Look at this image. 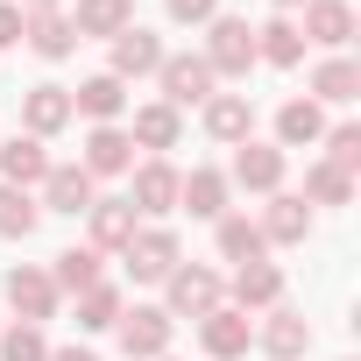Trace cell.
Wrapping results in <instances>:
<instances>
[{
    "label": "cell",
    "instance_id": "obj_1",
    "mask_svg": "<svg viewBox=\"0 0 361 361\" xmlns=\"http://www.w3.org/2000/svg\"><path fill=\"white\" fill-rule=\"evenodd\" d=\"M114 326H121V354H128V361H163V354H170V333H177V319H170L163 305H135V312H121Z\"/></svg>",
    "mask_w": 361,
    "mask_h": 361
},
{
    "label": "cell",
    "instance_id": "obj_2",
    "mask_svg": "<svg viewBox=\"0 0 361 361\" xmlns=\"http://www.w3.org/2000/svg\"><path fill=\"white\" fill-rule=\"evenodd\" d=\"M163 283H170V305H163L170 319H206V312H220V298H227V283H220L213 269H199V262H177Z\"/></svg>",
    "mask_w": 361,
    "mask_h": 361
},
{
    "label": "cell",
    "instance_id": "obj_3",
    "mask_svg": "<svg viewBox=\"0 0 361 361\" xmlns=\"http://www.w3.org/2000/svg\"><path fill=\"white\" fill-rule=\"evenodd\" d=\"M206 64H213V78H248V64H255V29H248L241 15H213Z\"/></svg>",
    "mask_w": 361,
    "mask_h": 361
},
{
    "label": "cell",
    "instance_id": "obj_4",
    "mask_svg": "<svg viewBox=\"0 0 361 361\" xmlns=\"http://www.w3.org/2000/svg\"><path fill=\"white\" fill-rule=\"evenodd\" d=\"M121 255H128V276H135V283H163L177 262H185V248H177L170 227H135V241H128Z\"/></svg>",
    "mask_w": 361,
    "mask_h": 361
},
{
    "label": "cell",
    "instance_id": "obj_5",
    "mask_svg": "<svg viewBox=\"0 0 361 361\" xmlns=\"http://www.w3.org/2000/svg\"><path fill=\"white\" fill-rule=\"evenodd\" d=\"M156 78H163V106H177V114L213 99V64L206 57H163Z\"/></svg>",
    "mask_w": 361,
    "mask_h": 361
},
{
    "label": "cell",
    "instance_id": "obj_6",
    "mask_svg": "<svg viewBox=\"0 0 361 361\" xmlns=\"http://www.w3.org/2000/svg\"><path fill=\"white\" fill-rule=\"evenodd\" d=\"M57 298H64V290L50 283V269H29V262H22V269H8V305L22 312V326L57 319Z\"/></svg>",
    "mask_w": 361,
    "mask_h": 361
},
{
    "label": "cell",
    "instance_id": "obj_7",
    "mask_svg": "<svg viewBox=\"0 0 361 361\" xmlns=\"http://www.w3.org/2000/svg\"><path fill=\"white\" fill-rule=\"evenodd\" d=\"M78 170H85V177H121V170H135V142H128V128H121V121H114V128H92Z\"/></svg>",
    "mask_w": 361,
    "mask_h": 361
},
{
    "label": "cell",
    "instance_id": "obj_8",
    "mask_svg": "<svg viewBox=\"0 0 361 361\" xmlns=\"http://www.w3.org/2000/svg\"><path fill=\"white\" fill-rule=\"evenodd\" d=\"M276 298H283V269H276L269 255L234 262V312H269Z\"/></svg>",
    "mask_w": 361,
    "mask_h": 361
},
{
    "label": "cell",
    "instance_id": "obj_9",
    "mask_svg": "<svg viewBox=\"0 0 361 361\" xmlns=\"http://www.w3.org/2000/svg\"><path fill=\"white\" fill-rule=\"evenodd\" d=\"M92 199H99V192H92V177H85L78 163H50V177H43V199H36V206H43V213H71V220H78Z\"/></svg>",
    "mask_w": 361,
    "mask_h": 361
},
{
    "label": "cell",
    "instance_id": "obj_10",
    "mask_svg": "<svg viewBox=\"0 0 361 361\" xmlns=\"http://www.w3.org/2000/svg\"><path fill=\"white\" fill-rule=\"evenodd\" d=\"M22 121H29L36 142L64 135V128H71V92H64V85H29V92H22Z\"/></svg>",
    "mask_w": 361,
    "mask_h": 361
},
{
    "label": "cell",
    "instance_id": "obj_11",
    "mask_svg": "<svg viewBox=\"0 0 361 361\" xmlns=\"http://www.w3.org/2000/svg\"><path fill=\"white\" fill-rule=\"evenodd\" d=\"M199 340H206V354H213V361H234V354H248L255 326H248V312L220 305V312H206V319H199Z\"/></svg>",
    "mask_w": 361,
    "mask_h": 361
},
{
    "label": "cell",
    "instance_id": "obj_12",
    "mask_svg": "<svg viewBox=\"0 0 361 361\" xmlns=\"http://www.w3.org/2000/svg\"><path fill=\"white\" fill-rule=\"evenodd\" d=\"M163 57H170V50H163V36H149V29H121V36H114V78H121V85H128V78H149Z\"/></svg>",
    "mask_w": 361,
    "mask_h": 361
},
{
    "label": "cell",
    "instance_id": "obj_13",
    "mask_svg": "<svg viewBox=\"0 0 361 361\" xmlns=\"http://www.w3.org/2000/svg\"><path fill=\"white\" fill-rule=\"evenodd\" d=\"M128 142H135V149H177V142H185V114L163 106V99H149V106H135Z\"/></svg>",
    "mask_w": 361,
    "mask_h": 361
},
{
    "label": "cell",
    "instance_id": "obj_14",
    "mask_svg": "<svg viewBox=\"0 0 361 361\" xmlns=\"http://www.w3.org/2000/svg\"><path fill=\"white\" fill-rule=\"evenodd\" d=\"M43 177H50V156H43V142H36V135H15L8 149H0V185L29 192V185H43Z\"/></svg>",
    "mask_w": 361,
    "mask_h": 361
},
{
    "label": "cell",
    "instance_id": "obj_15",
    "mask_svg": "<svg viewBox=\"0 0 361 361\" xmlns=\"http://www.w3.org/2000/svg\"><path fill=\"white\" fill-rule=\"evenodd\" d=\"M121 106H128V85H121L114 71H99V78H85V85L71 92V114H85V121H99V128H114Z\"/></svg>",
    "mask_w": 361,
    "mask_h": 361
},
{
    "label": "cell",
    "instance_id": "obj_16",
    "mask_svg": "<svg viewBox=\"0 0 361 361\" xmlns=\"http://www.w3.org/2000/svg\"><path fill=\"white\" fill-rule=\"evenodd\" d=\"M305 234H312V206L290 199V192H276L269 213H262V241H269V248H298Z\"/></svg>",
    "mask_w": 361,
    "mask_h": 361
},
{
    "label": "cell",
    "instance_id": "obj_17",
    "mask_svg": "<svg viewBox=\"0 0 361 361\" xmlns=\"http://www.w3.org/2000/svg\"><path fill=\"white\" fill-rule=\"evenodd\" d=\"M262 347H269V361H298V354L312 347V326H305V312H290V305H269V319H262Z\"/></svg>",
    "mask_w": 361,
    "mask_h": 361
},
{
    "label": "cell",
    "instance_id": "obj_18",
    "mask_svg": "<svg viewBox=\"0 0 361 361\" xmlns=\"http://www.w3.org/2000/svg\"><path fill=\"white\" fill-rule=\"evenodd\" d=\"M234 185H248V192H276V185H283V149H269V142H241V149H234Z\"/></svg>",
    "mask_w": 361,
    "mask_h": 361
},
{
    "label": "cell",
    "instance_id": "obj_19",
    "mask_svg": "<svg viewBox=\"0 0 361 361\" xmlns=\"http://www.w3.org/2000/svg\"><path fill=\"white\" fill-rule=\"evenodd\" d=\"M128 206H135V213H177V170H170L163 156L135 170V192H128Z\"/></svg>",
    "mask_w": 361,
    "mask_h": 361
},
{
    "label": "cell",
    "instance_id": "obj_20",
    "mask_svg": "<svg viewBox=\"0 0 361 361\" xmlns=\"http://www.w3.org/2000/svg\"><path fill=\"white\" fill-rule=\"evenodd\" d=\"M298 36L340 50V43L354 36V8H347V0H305V29H298Z\"/></svg>",
    "mask_w": 361,
    "mask_h": 361
},
{
    "label": "cell",
    "instance_id": "obj_21",
    "mask_svg": "<svg viewBox=\"0 0 361 361\" xmlns=\"http://www.w3.org/2000/svg\"><path fill=\"white\" fill-rule=\"evenodd\" d=\"M85 220H92V248H99V255L135 241V206H128V199H92Z\"/></svg>",
    "mask_w": 361,
    "mask_h": 361
},
{
    "label": "cell",
    "instance_id": "obj_22",
    "mask_svg": "<svg viewBox=\"0 0 361 361\" xmlns=\"http://www.w3.org/2000/svg\"><path fill=\"white\" fill-rule=\"evenodd\" d=\"M71 29H78V43L85 36H121V29H135V0H78V15H71Z\"/></svg>",
    "mask_w": 361,
    "mask_h": 361
},
{
    "label": "cell",
    "instance_id": "obj_23",
    "mask_svg": "<svg viewBox=\"0 0 361 361\" xmlns=\"http://www.w3.org/2000/svg\"><path fill=\"white\" fill-rule=\"evenodd\" d=\"M22 43H29L36 57H50V64H64V57L78 50V29H71V15H29V29H22Z\"/></svg>",
    "mask_w": 361,
    "mask_h": 361
},
{
    "label": "cell",
    "instance_id": "obj_24",
    "mask_svg": "<svg viewBox=\"0 0 361 361\" xmlns=\"http://www.w3.org/2000/svg\"><path fill=\"white\" fill-rule=\"evenodd\" d=\"M248 121H255L248 92H213L206 99V135L213 142H248Z\"/></svg>",
    "mask_w": 361,
    "mask_h": 361
},
{
    "label": "cell",
    "instance_id": "obj_25",
    "mask_svg": "<svg viewBox=\"0 0 361 361\" xmlns=\"http://www.w3.org/2000/svg\"><path fill=\"white\" fill-rule=\"evenodd\" d=\"M177 206H192L199 220H220V213H227V177H220V170H192V177H177Z\"/></svg>",
    "mask_w": 361,
    "mask_h": 361
},
{
    "label": "cell",
    "instance_id": "obj_26",
    "mask_svg": "<svg viewBox=\"0 0 361 361\" xmlns=\"http://www.w3.org/2000/svg\"><path fill=\"white\" fill-rule=\"evenodd\" d=\"M255 57H262V64H276V71H290V64L305 57V36H298V22H290V15L262 22V29H255Z\"/></svg>",
    "mask_w": 361,
    "mask_h": 361
},
{
    "label": "cell",
    "instance_id": "obj_27",
    "mask_svg": "<svg viewBox=\"0 0 361 361\" xmlns=\"http://www.w3.org/2000/svg\"><path fill=\"white\" fill-rule=\"evenodd\" d=\"M319 135H326L319 99H283V106H276V142H283V149H305V142H319Z\"/></svg>",
    "mask_w": 361,
    "mask_h": 361
},
{
    "label": "cell",
    "instance_id": "obj_28",
    "mask_svg": "<svg viewBox=\"0 0 361 361\" xmlns=\"http://www.w3.org/2000/svg\"><path fill=\"white\" fill-rule=\"evenodd\" d=\"M220 255H227V262H255V255H269V241H262V227H255V220L220 213Z\"/></svg>",
    "mask_w": 361,
    "mask_h": 361
},
{
    "label": "cell",
    "instance_id": "obj_29",
    "mask_svg": "<svg viewBox=\"0 0 361 361\" xmlns=\"http://www.w3.org/2000/svg\"><path fill=\"white\" fill-rule=\"evenodd\" d=\"M43 227V206L29 199V192H15V185H0V234L8 241H29Z\"/></svg>",
    "mask_w": 361,
    "mask_h": 361
},
{
    "label": "cell",
    "instance_id": "obj_30",
    "mask_svg": "<svg viewBox=\"0 0 361 361\" xmlns=\"http://www.w3.org/2000/svg\"><path fill=\"white\" fill-rule=\"evenodd\" d=\"M361 92V71L347 64V57H326L319 71H312V99H333V106H347Z\"/></svg>",
    "mask_w": 361,
    "mask_h": 361
},
{
    "label": "cell",
    "instance_id": "obj_31",
    "mask_svg": "<svg viewBox=\"0 0 361 361\" xmlns=\"http://www.w3.org/2000/svg\"><path fill=\"white\" fill-rule=\"evenodd\" d=\"M50 283H57V290H92V283H106V276H99V248H64L57 269H50Z\"/></svg>",
    "mask_w": 361,
    "mask_h": 361
},
{
    "label": "cell",
    "instance_id": "obj_32",
    "mask_svg": "<svg viewBox=\"0 0 361 361\" xmlns=\"http://www.w3.org/2000/svg\"><path fill=\"white\" fill-rule=\"evenodd\" d=\"M121 312H128V305H121V290H114V283H92V290H78V333H106Z\"/></svg>",
    "mask_w": 361,
    "mask_h": 361
},
{
    "label": "cell",
    "instance_id": "obj_33",
    "mask_svg": "<svg viewBox=\"0 0 361 361\" xmlns=\"http://www.w3.org/2000/svg\"><path fill=\"white\" fill-rule=\"evenodd\" d=\"M354 199V177L333 170V163H312L305 170V206H347Z\"/></svg>",
    "mask_w": 361,
    "mask_h": 361
},
{
    "label": "cell",
    "instance_id": "obj_34",
    "mask_svg": "<svg viewBox=\"0 0 361 361\" xmlns=\"http://www.w3.org/2000/svg\"><path fill=\"white\" fill-rule=\"evenodd\" d=\"M319 142H326V163L354 177V163H361V128H354V121H340V128H326Z\"/></svg>",
    "mask_w": 361,
    "mask_h": 361
},
{
    "label": "cell",
    "instance_id": "obj_35",
    "mask_svg": "<svg viewBox=\"0 0 361 361\" xmlns=\"http://www.w3.org/2000/svg\"><path fill=\"white\" fill-rule=\"evenodd\" d=\"M0 361H50L43 326H15V333H0Z\"/></svg>",
    "mask_w": 361,
    "mask_h": 361
},
{
    "label": "cell",
    "instance_id": "obj_36",
    "mask_svg": "<svg viewBox=\"0 0 361 361\" xmlns=\"http://www.w3.org/2000/svg\"><path fill=\"white\" fill-rule=\"evenodd\" d=\"M163 8H170V22H213L220 0H163Z\"/></svg>",
    "mask_w": 361,
    "mask_h": 361
},
{
    "label": "cell",
    "instance_id": "obj_37",
    "mask_svg": "<svg viewBox=\"0 0 361 361\" xmlns=\"http://www.w3.org/2000/svg\"><path fill=\"white\" fill-rule=\"evenodd\" d=\"M22 29H29V15L15 8V0H0V50H15V43H22Z\"/></svg>",
    "mask_w": 361,
    "mask_h": 361
},
{
    "label": "cell",
    "instance_id": "obj_38",
    "mask_svg": "<svg viewBox=\"0 0 361 361\" xmlns=\"http://www.w3.org/2000/svg\"><path fill=\"white\" fill-rule=\"evenodd\" d=\"M50 361H99L92 347H50Z\"/></svg>",
    "mask_w": 361,
    "mask_h": 361
},
{
    "label": "cell",
    "instance_id": "obj_39",
    "mask_svg": "<svg viewBox=\"0 0 361 361\" xmlns=\"http://www.w3.org/2000/svg\"><path fill=\"white\" fill-rule=\"evenodd\" d=\"M22 15H57V0H15Z\"/></svg>",
    "mask_w": 361,
    "mask_h": 361
},
{
    "label": "cell",
    "instance_id": "obj_40",
    "mask_svg": "<svg viewBox=\"0 0 361 361\" xmlns=\"http://www.w3.org/2000/svg\"><path fill=\"white\" fill-rule=\"evenodd\" d=\"M276 8H305V0H276Z\"/></svg>",
    "mask_w": 361,
    "mask_h": 361
}]
</instances>
